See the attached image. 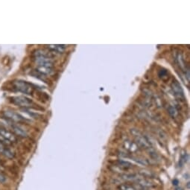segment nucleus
<instances>
[{"label":"nucleus","instance_id":"12","mask_svg":"<svg viewBox=\"0 0 190 190\" xmlns=\"http://www.w3.org/2000/svg\"><path fill=\"white\" fill-rule=\"evenodd\" d=\"M116 166L118 169H120L121 170L125 171L128 170V169H131L133 167V165L131 162L128 161H125V160H118L116 162Z\"/></svg>","mask_w":190,"mask_h":190},{"label":"nucleus","instance_id":"4","mask_svg":"<svg viewBox=\"0 0 190 190\" xmlns=\"http://www.w3.org/2000/svg\"><path fill=\"white\" fill-rule=\"evenodd\" d=\"M171 87H172V90L173 91V93H174V96H175V98L178 99L179 101L184 102V101L185 100L184 92L182 89V87L181 86L179 82L177 81H176V80H174V81H173V82L172 83Z\"/></svg>","mask_w":190,"mask_h":190},{"label":"nucleus","instance_id":"14","mask_svg":"<svg viewBox=\"0 0 190 190\" xmlns=\"http://www.w3.org/2000/svg\"><path fill=\"white\" fill-rule=\"evenodd\" d=\"M117 189L118 190H139L136 185L132 184H128V183L119 184L118 186Z\"/></svg>","mask_w":190,"mask_h":190},{"label":"nucleus","instance_id":"8","mask_svg":"<svg viewBox=\"0 0 190 190\" xmlns=\"http://www.w3.org/2000/svg\"><path fill=\"white\" fill-rule=\"evenodd\" d=\"M35 71L41 76L46 77L52 74L53 72H54V68H53V66H37Z\"/></svg>","mask_w":190,"mask_h":190},{"label":"nucleus","instance_id":"19","mask_svg":"<svg viewBox=\"0 0 190 190\" xmlns=\"http://www.w3.org/2000/svg\"><path fill=\"white\" fill-rule=\"evenodd\" d=\"M177 183H178V181H177V180H174V181H173V184L174 185H177Z\"/></svg>","mask_w":190,"mask_h":190},{"label":"nucleus","instance_id":"18","mask_svg":"<svg viewBox=\"0 0 190 190\" xmlns=\"http://www.w3.org/2000/svg\"><path fill=\"white\" fill-rule=\"evenodd\" d=\"M158 75H159V76L160 77V78H163L164 77H167L168 73L166 69H161L160 72H159Z\"/></svg>","mask_w":190,"mask_h":190},{"label":"nucleus","instance_id":"9","mask_svg":"<svg viewBox=\"0 0 190 190\" xmlns=\"http://www.w3.org/2000/svg\"><path fill=\"white\" fill-rule=\"evenodd\" d=\"M0 155H2L8 159H13L15 157L14 152L7 145L3 144L1 141H0Z\"/></svg>","mask_w":190,"mask_h":190},{"label":"nucleus","instance_id":"15","mask_svg":"<svg viewBox=\"0 0 190 190\" xmlns=\"http://www.w3.org/2000/svg\"><path fill=\"white\" fill-rule=\"evenodd\" d=\"M175 59H176V61H177V64L179 65V66L181 68V69H184V70H186V71L188 69H186V64H185L184 58H183L181 53H178V54H177Z\"/></svg>","mask_w":190,"mask_h":190},{"label":"nucleus","instance_id":"3","mask_svg":"<svg viewBox=\"0 0 190 190\" xmlns=\"http://www.w3.org/2000/svg\"><path fill=\"white\" fill-rule=\"evenodd\" d=\"M3 116L5 118L8 119L11 122H16V123H24L28 121L27 119H25L24 116H23L21 114L19 113L15 112V111L12 110L8 109L3 111Z\"/></svg>","mask_w":190,"mask_h":190},{"label":"nucleus","instance_id":"1","mask_svg":"<svg viewBox=\"0 0 190 190\" xmlns=\"http://www.w3.org/2000/svg\"><path fill=\"white\" fill-rule=\"evenodd\" d=\"M12 87H13V90L22 92V93L27 94V95H32L35 90L32 84L23 81V80L13 81L12 83Z\"/></svg>","mask_w":190,"mask_h":190},{"label":"nucleus","instance_id":"5","mask_svg":"<svg viewBox=\"0 0 190 190\" xmlns=\"http://www.w3.org/2000/svg\"><path fill=\"white\" fill-rule=\"evenodd\" d=\"M135 185L137 186L139 190H146L153 189L155 187V185L153 182L150 181V180L143 178V177H140L138 180L135 181Z\"/></svg>","mask_w":190,"mask_h":190},{"label":"nucleus","instance_id":"13","mask_svg":"<svg viewBox=\"0 0 190 190\" xmlns=\"http://www.w3.org/2000/svg\"><path fill=\"white\" fill-rule=\"evenodd\" d=\"M140 177H141V176H140V174H131H131H124L121 175V178L122 180H124V181H133V182H135V181L140 178Z\"/></svg>","mask_w":190,"mask_h":190},{"label":"nucleus","instance_id":"6","mask_svg":"<svg viewBox=\"0 0 190 190\" xmlns=\"http://www.w3.org/2000/svg\"><path fill=\"white\" fill-rule=\"evenodd\" d=\"M0 136H2L7 141L10 142L11 144L17 142V137L11 131L1 126H0Z\"/></svg>","mask_w":190,"mask_h":190},{"label":"nucleus","instance_id":"21","mask_svg":"<svg viewBox=\"0 0 190 190\" xmlns=\"http://www.w3.org/2000/svg\"><path fill=\"white\" fill-rule=\"evenodd\" d=\"M0 163H1V160H0Z\"/></svg>","mask_w":190,"mask_h":190},{"label":"nucleus","instance_id":"11","mask_svg":"<svg viewBox=\"0 0 190 190\" xmlns=\"http://www.w3.org/2000/svg\"><path fill=\"white\" fill-rule=\"evenodd\" d=\"M48 49L51 52L55 53H63L66 50V45H61V44H55V45H47Z\"/></svg>","mask_w":190,"mask_h":190},{"label":"nucleus","instance_id":"7","mask_svg":"<svg viewBox=\"0 0 190 190\" xmlns=\"http://www.w3.org/2000/svg\"><path fill=\"white\" fill-rule=\"evenodd\" d=\"M12 133L16 136H19L21 138H27L28 136V133L26 130L24 129L21 126L17 125L16 124H13L11 127Z\"/></svg>","mask_w":190,"mask_h":190},{"label":"nucleus","instance_id":"2","mask_svg":"<svg viewBox=\"0 0 190 190\" xmlns=\"http://www.w3.org/2000/svg\"><path fill=\"white\" fill-rule=\"evenodd\" d=\"M10 102L18 107H23V108H30L35 105L33 101L31 99L23 95H19V96H12L9 98Z\"/></svg>","mask_w":190,"mask_h":190},{"label":"nucleus","instance_id":"16","mask_svg":"<svg viewBox=\"0 0 190 190\" xmlns=\"http://www.w3.org/2000/svg\"><path fill=\"white\" fill-rule=\"evenodd\" d=\"M169 113L172 117H175V116L177 115V110H176L175 107H172V106H170V107H169Z\"/></svg>","mask_w":190,"mask_h":190},{"label":"nucleus","instance_id":"10","mask_svg":"<svg viewBox=\"0 0 190 190\" xmlns=\"http://www.w3.org/2000/svg\"><path fill=\"white\" fill-rule=\"evenodd\" d=\"M123 147L125 150L128 151L130 153H134L136 152L139 150V145L136 143H133V142L130 141V140H126L123 143Z\"/></svg>","mask_w":190,"mask_h":190},{"label":"nucleus","instance_id":"17","mask_svg":"<svg viewBox=\"0 0 190 190\" xmlns=\"http://www.w3.org/2000/svg\"><path fill=\"white\" fill-rule=\"evenodd\" d=\"M8 181V177L3 173L0 172V184H6Z\"/></svg>","mask_w":190,"mask_h":190},{"label":"nucleus","instance_id":"20","mask_svg":"<svg viewBox=\"0 0 190 190\" xmlns=\"http://www.w3.org/2000/svg\"><path fill=\"white\" fill-rule=\"evenodd\" d=\"M175 190H182V189H181V188H177Z\"/></svg>","mask_w":190,"mask_h":190}]
</instances>
